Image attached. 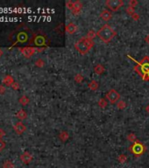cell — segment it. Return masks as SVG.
<instances>
[{
	"instance_id": "obj_40",
	"label": "cell",
	"mask_w": 149,
	"mask_h": 168,
	"mask_svg": "<svg viewBox=\"0 0 149 168\" xmlns=\"http://www.w3.org/2000/svg\"><path fill=\"white\" fill-rule=\"evenodd\" d=\"M148 77H149V73H148Z\"/></svg>"
},
{
	"instance_id": "obj_31",
	"label": "cell",
	"mask_w": 149,
	"mask_h": 168,
	"mask_svg": "<svg viewBox=\"0 0 149 168\" xmlns=\"http://www.w3.org/2000/svg\"><path fill=\"white\" fill-rule=\"evenodd\" d=\"M138 4H139V2L137 1V0H130L129 1V6H131L132 8L136 7L138 6Z\"/></svg>"
},
{
	"instance_id": "obj_18",
	"label": "cell",
	"mask_w": 149,
	"mask_h": 168,
	"mask_svg": "<svg viewBox=\"0 0 149 168\" xmlns=\"http://www.w3.org/2000/svg\"><path fill=\"white\" fill-rule=\"evenodd\" d=\"M19 102L20 104H22L23 106H26L27 105L29 102H30V99L26 96V95H22L19 99Z\"/></svg>"
},
{
	"instance_id": "obj_11",
	"label": "cell",
	"mask_w": 149,
	"mask_h": 168,
	"mask_svg": "<svg viewBox=\"0 0 149 168\" xmlns=\"http://www.w3.org/2000/svg\"><path fill=\"white\" fill-rule=\"evenodd\" d=\"M77 26L75 24V23H73V22H70L69 25H67L66 26V32L69 33V34H74L76 31H77Z\"/></svg>"
},
{
	"instance_id": "obj_20",
	"label": "cell",
	"mask_w": 149,
	"mask_h": 168,
	"mask_svg": "<svg viewBox=\"0 0 149 168\" xmlns=\"http://www.w3.org/2000/svg\"><path fill=\"white\" fill-rule=\"evenodd\" d=\"M97 104L99 105V107H100V108L105 109V108H106V107H107L108 102H107V101H106L105 98H101V99H99V101H98Z\"/></svg>"
},
{
	"instance_id": "obj_27",
	"label": "cell",
	"mask_w": 149,
	"mask_h": 168,
	"mask_svg": "<svg viewBox=\"0 0 149 168\" xmlns=\"http://www.w3.org/2000/svg\"><path fill=\"white\" fill-rule=\"evenodd\" d=\"M83 81V76L81 74H76L75 75V82L76 83H82Z\"/></svg>"
},
{
	"instance_id": "obj_30",
	"label": "cell",
	"mask_w": 149,
	"mask_h": 168,
	"mask_svg": "<svg viewBox=\"0 0 149 168\" xmlns=\"http://www.w3.org/2000/svg\"><path fill=\"white\" fill-rule=\"evenodd\" d=\"M125 11H126V12H127V14H129L131 17L135 13V11H134V8H132V7H131V6H127L126 8H125Z\"/></svg>"
},
{
	"instance_id": "obj_22",
	"label": "cell",
	"mask_w": 149,
	"mask_h": 168,
	"mask_svg": "<svg viewBox=\"0 0 149 168\" xmlns=\"http://www.w3.org/2000/svg\"><path fill=\"white\" fill-rule=\"evenodd\" d=\"M96 37V32H95L94 30H89L87 33V36H86V38H88L89 39H91V40H93Z\"/></svg>"
},
{
	"instance_id": "obj_1",
	"label": "cell",
	"mask_w": 149,
	"mask_h": 168,
	"mask_svg": "<svg viewBox=\"0 0 149 168\" xmlns=\"http://www.w3.org/2000/svg\"><path fill=\"white\" fill-rule=\"evenodd\" d=\"M117 32L109 25H104L96 32V36L105 43H109L115 36Z\"/></svg>"
},
{
	"instance_id": "obj_38",
	"label": "cell",
	"mask_w": 149,
	"mask_h": 168,
	"mask_svg": "<svg viewBox=\"0 0 149 168\" xmlns=\"http://www.w3.org/2000/svg\"><path fill=\"white\" fill-rule=\"evenodd\" d=\"M146 112H147V113L149 114V104H148V105L146 106Z\"/></svg>"
},
{
	"instance_id": "obj_16",
	"label": "cell",
	"mask_w": 149,
	"mask_h": 168,
	"mask_svg": "<svg viewBox=\"0 0 149 168\" xmlns=\"http://www.w3.org/2000/svg\"><path fill=\"white\" fill-rule=\"evenodd\" d=\"M88 87H89V88L90 90H92V91H96V90L98 88L99 84H98V82H97L96 81L92 80V81H91V82L88 84Z\"/></svg>"
},
{
	"instance_id": "obj_23",
	"label": "cell",
	"mask_w": 149,
	"mask_h": 168,
	"mask_svg": "<svg viewBox=\"0 0 149 168\" xmlns=\"http://www.w3.org/2000/svg\"><path fill=\"white\" fill-rule=\"evenodd\" d=\"M36 45H38V46H42V45H44L45 44V39H44V37H42V36H38L36 39H35V42H34Z\"/></svg>"
},
{
	"instance_id": "obj_28",
	"label": "cell",
	"mask_w": 149,
	"mask_h": 168,
	"mask_svg": "<svg viewBox=\"0 0 149 168\" xmlns=\"http://www.w3.org/2000/svg\"><path fill=\"white\" fill-rule=\"evenodd\" d=\"M127 140H129L130 142H132V143H134V142L137 140L136 135H135L134 133H130V134L127 136Z\"/></svg>"
},
{
	"instance_id": "obj_25",
	"label": "cell",
	"mask_w": 149,
	"mask_h": 168,
	"mask_svg": "<svg viewBox=\"0 0 149 168\" xmlns=\"http://www.w3.org/2000/svg\"><path fill=\"white\" fill-rule=\"evenodd\" d=\"M35 66L36 67H38V68H43L44 66H45V62L42 60V59H37L36 61H35Z\"/></svg>"
},
{
	"instance_id": "obj_19",
	"label": "cell",
	"mask_w": 149,
	"mask_h": 168,
	"mask_svg": "<svg viewBox=\"0 0 149 168\" xmlns=\"http://www.w3.org/2000/svg\"><path fill=\"white\" fill-rule=\"evenodd\" d=\"M138 64L133 68V70L136 72V73H138L141 77H143V75H144V73H143V70H142V67L140 66V64L139 63V62H137Z\"/></svg>"
},
{
	"instance_id": "obj_36",
	"label": "cell",
	"mask_w": 149,
	"mask_h": 168,
	"mask_svg": "<svg viewBox=\"0 0 149 168\" xmlns=\"http://www.w3.org/2000/svg\"><path fill=\"white\" fill-rule=\"evenodd\" d=\"M132 19H134L135 21H138V20L139 19V15L135 12V13L132 16Z\"/></svg>"
},
{
	"instance_id": "obj_21",
	"label": "cell",
	"mask_w": 149,
	"mask_h": 168,
	"mask_svg": "<svg viewBox=\"0 0 149 168\" xmlns=\"http://www.w3.org/2000/svg\"><path fill=\"white\" fill-rule=\"evenodd\" d=\"M126 106H127V104H126V102H125V101L120 100V101H119V102H117V108H118L119 109H120V110L125 109L126 108Z\"/></svg>"
},
{
	"instance_id": "obj_10",
	"label": "cell",
	"mask_w": 149,
	"mask_h": 168,
	"mask_svg": "<svg viewBox=\"0 0 149 168\" xmlns=\"http://www.w3.org/2000/svg\"><path fill=\"white\" fill-rule=\"evenodd\" d=\"M82 9V4L81 1H78V0H77V1L74 2V8H73V10L71 12H73L74 15L76 16V15L80 14Z\"/></svg>"
},
{
	"instance_id": "obj_24",
	"label": "cell",
	"mask_w": 149,
	"mask_h": 168,
	"mask_svg": "<svg viewBox=\"0 0 149 168\" xmlns=\"http://www.w3.org/2000/svg\"><path fill=\"white\" fill-rule=\"evenodd\" d=\"M14 167H15V165L11 160H6L3 164V168H14Z\"/></svg>"
},
{
	"instance_id": "obj_8",
	"label": "cell",
	"mask_w": 149,
	"mask_h": 168,
	"mask_svg": "<svg viewBox=\"0 0 149 168\" xmlns=\"http://www.w3.org/2000/svg\"><path fill=\"white\" fill-rule=\"evenodd\" d=\"M33 155L29 152V151H25L24 153H22L20 155V160L22 161L23 164L25 165H28L33 161Z\"/></svg>"
},
{
	"instance_id": "obj_15",
	"label": "cell",
	"mask_w": 149,
	"mask_h": 168,
	"mask_svg": "<svg viewBox=\"0 0 149 168\" xmlns=\"http://www.w3.org/2000/svg\"><path fill=\"white\" fill-rule=\"evenodd\" d=\"M16 117L18 118V119H19L20 121H23L25 120L26 118H27V113H26V111L24 110V109H19L18 112H17V114H16Z\"/></svg>"
},
{
	"instance_id": "obj_5",
	"label": "cell",
	"mask_w": 149,
	"mask_h": 168,
	"mask_svg": "<svg viewBox=\"0 0 149 168\" xmlns=\"http://www.w3.org/2000/svg\"><path fill=\"white\" fill-rule=\"evenodd\" d=\"M106 98L112 104H114L120 99V95L116 89H111L106 94Z\"/></svg>"
},
{
	"instance_id": "obj_2",
	"label": "cell",
	"mask_w": 149,
	"mask_h": 168,
	"mask_svg": "<svg viewBox=\"0 0 149 168\" xmlns=\"http://www.w3.org/2000/svg\"><path fill=\"white\" fill-rule=\"evenodd\" d=\"M94 46V41L91 39H89L86 37H82L80 39H78L75 44V48L77 52H79L81 54L84 55L88 53L90 49Z\"/></svg>"
},
{
	"instance_id": "obj_34",
	"label": "cell",
	"mask_w": 149,
	"mask_h": 168,
	"mask_svg": "<svg viewBox=\"0 0 149 168\" xmlns=\"http://www.w3.org/2000/svg\"><path fill=\"white\" fill-rule=\"evenodd\" d=\"M12 88L14 90H18V89L19 88V84L18 82H15L12 85Z\"/></svg>"
},
{
	"instance_id": "obj_17",
	"label": "cell",
	"mask_w": 149,
	"mask_h": 168,
	"mask_svg": "<svg viewBox=\"0 0 149 168\" xmlns=\"http://www.w3.org/2000/svg\"><path fill=\"white\" fill-rule=\"evenodd\" d=\"M59 138H60L61 141L66 142V141L69 138V132H68V131H62V132L59 134Z\"/></svg>"
},
{
	"instance_id": "obj_39",
	"label": "cell",
	"mask_w": 149,
	"mask_h": 168,
	"mask_svg": "<svg viewBox=\"0 0 149 168\" xmlns=\"http://www.w3.org/2000/svg\"><path fill=\"white\" fill-rule=\"evenodd\" d=\"M2 55H3V51H2V49L0 48V58L2 57Z\"/></svg>"
},
{
	"instance_id": "obj_12",
	"label": "cell",
	"mask_w": 149,
	"mask_h": 168,
	"mask_svg": "<svg viewBox=\"0 0 149 168\" xmlns=\"http://www.w3.org/2000/svg\"><path fill=\"white\" fill-rule=\"evenodd\" d=\"M112 14L111 12H109L108 10H103L100 13V18L105 20V21H108L112 19Z\"/></svg>"
},
{
	"instance_id": "obj_26",
	"label": "cell",
	"mask_w": 149,
	"mask_h": 168,
	"mask_svg": "<svg viewBox=\"0 0 149 168\" xmlns=\"http://www.w3.org/2000/svg\"><path fill=\"white\" fill-rule=\"evenodd\" d=\"M118 160L120 164H124L127 161V156L125 154H120L118 158Z\"/></svg>"
},
{
	"instance_id": "obj_7",
	"label": "cell",
	"mask_w": 149,
	"mask_h": 168,
	"mask_svg": "<svg viewBox=\"0 0 149 168\" xmlns=\"http://www.w3.org/2000/svg\"><path fill=\"white\" fill-rule=\"evenodd\" d=\"M139 63L142 67V70H143L144 75L148 74L149 73V57L148 56H145V57L141 60V62Z\"/></svg>"
},
{
	"instance_id": "obj_9",
	"label": "cell",
	"mask_w": 149,
	"mask_h": 168,
	"mask_svg": "<svg viewBox=\"0 0 149 168\" xmlns=\"http://www.w3.org/2000/svg\"><path fill=\"white\" fill-rule=\"evenodd\" d=\"M13 129H14L15 132H16L18 135H21V134H23V133L26 131V125L20 121V122H18V123H16V124H14Z\"/></svg>"
},
{
	"instance_id": "obj_6",
	"label": "cell",
	"mask_w": 149,
	"mask_h": 168,
	"mask_svg": "<svg viewBox=\"0 0 149 168\" xmlns=\"http://www.w3.org/2000/svg\"><path fill=\"white\" fill-rule=\"evenodd\" d=\"M19 51H20V53L25 56L26 58H31L32 56L39 50H37V48H35V47L26 46V47H20Z\"/></svg>"
},
{
	"instance_id": "obj_32",
	"label": "cell",
	"mask_w": 149,
	"mask_h": 168,
	"mask_svg": "<svg viewBox=\"0 0 149 168\" xmlns=\"http://www.w3.org/2000/svg\"><path fill=\"white\" fill-rule=\"evenodd\" d=\"M6 142L3 139H0V151H2L6 148Z\"/></svg>"
},
{
	"instance_id": "obj_33",
	"label": "cell",
	"mask_w": 149,
	"mask_h": 168,
	"mask_svg": "<svg viewBox=\"0 0 149 168\" xmlns=\"http://www.w3.org/2000/svg\"><path fill=\"white\" fill-rule=\"evenodd\" d=\"M6 91L5 85H0V95H4Z\"/></svg>"
},
{
	"instance_id": "obj_13",
	"label": "cell",
	"mask_w": 149,
	"mask_h": 168,
	"mask_svg": "<svg viewBox=\"0 0 149 168\" xmlns=\"http://www.w3.org/2000/svg\"><path fill=\"white\" fill-rule=\"evenodd\" d=\"M15 82V81H14V79H13V77L12 76V75H6L5 77H4V79H3V83L6 85V86H12L13 83Z\"/></svg>"
},
{
	"instance_id": "obj_37",
	"label": "cell",
	"mask_w": 149,
	"mask_h": 168,
	"mask_svg": "<svg viewBox=\"0 0 149 168\" xmlns=\"http://www.w3.org/2000/svg\"><path fill=\"white\" fill-rule=\"evenodd\" d=\"M145 40H146V42L149 45V34H147L146 36V38H145Z\"/></svg>"
},
{
	"instance_id": "obj_29",
	"label": "cell",
	"mask_w": 149,
	"mask_h": 168,
	"mask_svg": "<svg viewBox=\"0 0 149 168\" xmlns=\"http://www.w3.org/2000/svg\"><path fill=\"white\" fill-rule=\"evenodd\" d=\"M66 7H67V9H68V10L72 11V10H73V8H74V2H73V1H71V0H69V1H67V2H66Z\"/></svg>"
},
{
	"instance_id": "obj_14",
	"label": "cell",
	"mask_w": 149,
	"mask_h": 168,
	"mask_svg": "<svg viewBox=\"0 0 149 168\" xmlns=\"http://www.w3.org/2000/svg\"><path fill=\"white\" fill-rule=\"evenodd\" d=\"M94 71H95V73H96V75H103V74L105 73V67H104L102 64H97V65H96V66H95V68H94Z\"/></svg>"
},
{
	"instance_id": "obj_35",
	"label": "cell",
	"mask_w": 149,
	"mask_h": 168,
	"mask_svg": "<svg viewBox=\"0 0 149 168\" xmlns=\"http://www.w3.org/2000/svg\"><path fill=\"white\" fill-rule=\"evenodd\" d=\"M5 136H6V131L3 129L0 128V139H2Z\"/></svg>"
},
{
	"instance_id": "obj_4",
	"label": "cell",
	"mask_w": 149,
	"mask_h": 168,
	"mask_svg": "<svg viewBox=\"0 0 149 168\" xmlns=\"http://www.w3.org/2000/svg\"><path fill=\"white\" fill-rule=\"evenodd\" d=\"M105 6L111 11L117 12L124 6V1L123 0H107L105 2Z\"/></svg>"
},
{
	"instance_id": "obj_3",
	"label": "cell",
	"mask_w": 149,
	"mask_h": 168,
	"mask_svg": "<svg viewBox=\"0 0 149 168\" xmlns=\"http://www.w3.org/2000/svg\"><path fill=\"white\" fill-rule=\"evenodd\" d=\"M129 150H130V151H131L134 156L139 157V156H141V155L146 151V146H145L141 142L136 140V141L133 143V144L129 147Z\"/></svg>"
}]
</instances>
